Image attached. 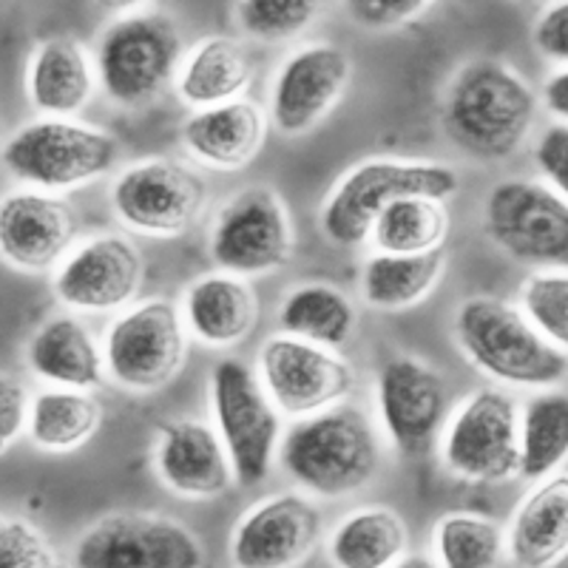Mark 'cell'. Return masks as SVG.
<instances>
[{
  "instance_id": "1",
  "label": "cell",
  "mask_w": 568,
  "mask_h": 568,
  "mask_svg": "<svg viewBox=\"0 0 568 568\" xmlns=\"http://www.w3.org/2000/svg\"><path fill=\"white\" fill-rule=\"evenodd\" d=\"M537 120V94L511 65L480 58L460 65L440 105L446 136L466 156L500 162L515 156Z\"/></svg>"
},
{
  "instance_id": "2",
  "label": "cell",
  "mask_w": 568,
  "mask_h": 568,
  "mask_svg": "<svg viewBox=\"0 0 568 568\" xmlns=\"http://www.w3.org/2000/svg\"><path fill=\"white\" fill-rule=\"evenodd\" d=\"M278 464L307 495L338 497L362 491L382 466V438L367 413L353 404L298 418L284 433Z\"/></svg>"
},
{
  "instance_id": "3",
  "label": "cell",
  "mask_w": 568,
  "mask_h": 568,
  "mask_svg": "<svg viewBox=\"0 0 568 568\" xmlns=\"http://www.w3.org/2000/svg\"><path fill=\"white\" fill-rule=\"evenodd\" d=\"M455 342L480 373L506 387L551 389L568 375V353L542 336L524 307L471 296L455 313Z\"/></svg>"
},
{
  "instance_id": "4",
  "label": "cell",
  "mask_w": 568,
  "mask_h": 568,
  "mask_svg": "<svg viewBox=\"0 0 568 568\" xmlns=\"http://www.w3.org/2000/svg\"><path fill=\"white\" fill-rule=\"evenodd\" d=\"M458 171L426 160H367L349 169L324 200L318 227L333 245L358 247L393 202L404 196L446 200L458 191Z\"/></svg>"
},
{
  "instance_id": "5",
  "label": "cell",
  "mask_w": 568,
  "mask_h": 568,
  "mask_svg": "<svg viewBox=\"0 0 568 568\" xmlns=\"http://www.w3.org/2000/svg\"><path fill=\"white\" fill-rule=\"evenodd\" d=\"M120 142L114 134L74 116H40L3 142V165L38 191H74L114 169Z\"/></svg>"
},
{
  "instance_id": "6",
  "label": "cell",
  "mask_w": 568,
  "mask_h": 568,
  "mask_svg": "<svg viewBox=\"0 0 568 568\" xmlns=\"http://www.w3.org/2000/svg\"><path fill=\"white\" fill-rule=\"evenodd\" d=\"M98 80L105 98L120 109H145L176 83L182 65V40L174 20L160 12L116 18L100 34Z\"/></svg>"
},
{
  "instance_id": "7",
  "label": "cell",
  "mask_w": 568,
  "mask_h": 568,
  "mask_svg": "<svg viewBox=\"0 0 568 568\" xmlns=\"http://www.w3.org/2000/svg\"><path fill=\"white\" fill-rule=\"evenodd\" d=\"M211 413L242 486L265 484L282 446V418L265 384L240 358L211 369Z\"/></svg>"
},
{
  "instance_id": "8",
  "label": "cell",
  "mask_w": 568,
  "mask_h": 568,
  "mask_svg": "<svg viewBox=\"0 0 568 568\" xmlns=\"http://www.w3.org/2000/svg\"><path fill=\"white\" fill-rule=\"evenodd\" d=\"M484 233L537 271H568V200L546 182L500 180L484 200Z\"/></svg>"
},
{
  "instance_id": "9",
  "label": "cell",
  "mask_w": 568,
  "mask_h": 568,
  "mask_svg": "<svg viewBox=\"0 0 568 568\" xmlns=\"http://www.w3.org/2000/svg\"><path fill=\"white\" fill-rule=\"evenodd\" d=\"M105 375L129 393H156L180 375L187 355L182 307L169 298L131 304L111 322L103 342Z\"/></svg>"
},
{
  "instance_id": "10",
  "label": "cell",
  "mask_w": 568,
  "mask_h": 568,
  "mask_svg": "<svg viewBox=\"0 0 568 568\" xmlns=\"http://www.w3.org/2000/svg\"><path fill=\"white\" fill-rule=\"evenodd\" d=\"M440 460L455 478L506 484L520 475V404L506 389L480 387L446 420Z\"/></svg>"
},
{
  "instance_id": "11",
  "label": "cell",
  "mask_w": 568,
  "mask_h": 568,
  "mask_svg": "<svg viewBox=\"0 0 568 568\" xmlns=\"http://www.w3.org/2000/svg\"><path fill=\"white\" fill-rule=\"evenodd\" d=\"M207 200V182L191 165L171 156L140 160L111 185V207L129 231L176 240L200 220Z\"/></svg>"
},
{
  "instance_id": "12",
  "label": "cell",
  "mask_w": 568,
  "mask_h": 568,
  "mask_svg": "<svg viewBox=\"0 0 568 568\" xmlns=\"http://www.w3.org/2000/svg\"><path fill=\"white\" fill-rule=\"evenodd\" d=\"M78 568H205V546L180 520L154 511H116L80 535Z\"/></svg>"
},
{
  "instance_id": "13",
  "label": "cell",
  "mask_w": 568,
  "mask_h": 568,
  "mask_svg": "<svg viewBox=\"0 0 568 568\" xmlns=\"http://www.w3.org/2000/svg\"><path fill=\"white\" fill-rule=\"evenodd\" d=\"M211 258L233 276H267L291 262L293 225L282 196L267 185H247L216 213Z\"/></svg>"
},
{
  "instance_id": "14",
  "label": "cell",
  "mask_w": 568,
  "mask_h": 568,
  "mask_svg": "<svg viewBox=\"0 0 568 568\" xmlns=\"http://www.w3.org/2000/svg\"><path fill=\"white\" fill-rule=\"evenodd\" d=\"M258 378L282 415H311L344 404L355 384V369L322 344L276 333L262 344Z\"/></svg>"
},
{
  "instance_id": "15",
  "label": "cell",
  "mask_w": 568,
  "mask_h": 568,
  "mask_svg": "<svg viewBox=\"0 0 568 568\" xmlns=\"http://www.w3.org/2000/svg\"><path fill=\"white\" fill-rule=\"evenodd\" d=\"M384 435L398 453L420 458L435 446L449 420V389L433 369L413 355H393L375 384Z\"/></svg>"
},
{
  "instance_id": "16",
  "label": "cell",
  "mask_w": 568,
  "mask_h": 568,
  "mask_svg": "<svg viewBox=\"0 0 568 568\" xmlns=\"http://www.w3.org/2000/svg\"><path fill=\"white\" fill-rule=\"evenodd\" d=\"M145 262L123 233H98L60 262L52 291L74 313H114L131 307L142 287Z\"/></svg>"
},
{
  "instance_id": "17",
  "label": "cell",
  "mask_w": 568,
  "mask_h": 568,
  "mask_svg": "<svg viewBox=\"0 0 568 568\" xmlns=\"http://www.w3.org/2000/svg\"><path fill=\"white\" fill-rule=\"evenodd\" d=\"M353 63L338 45H302L278 65L271 83L267 116L284 136L316 129L347 91Z\"/></svg>"
},
{
  "instance_id": "18",
  "label": "cell",
  "mask_w": 568,
  "mask_h": 568,
  "mask_svg": "<svg viewBox=\"0 0 568 568\" xmlns=\"http://www.w3.org/2000/svg\"><path fill=\"white\" fill-rule=\"evenodd\" d=\"M322 511L311 497L278 491L262 497L236 520L231 560L236 568H293L316 549Z\"/></svg>"
},
{
  "instance_id": "19",
  "label": "cell",
  "mask_w": 568,
  "mask_h": 568,
  "mask_svg": "<svg viewBox=\"0 0 568 568\" xmlns=\"http://www.w3.org/2000/svg\"><path fill=\"white\" fill-rule=\"evenodd\" d=\"M78 211L58 194L14 191L0 205V253L7 265L23 273H45L60 267L74 251Z\"/></svg>"
},
{
  "instance_id": "20",
  "label": "cell",
  "mask_w": 568,
  "mask_h": 568,
  "mask_svg": "<svg viewBox=\"0 0 568 568\" xmlns=\"http://www.w3.org/2000/svg\"><path fill=\"white\" fill-rule=\"evenodd\" d=\"M154 466L169 491L187 500L222 497L236 484V471L220 433L196 418H174L160 424Z\"/></svg>"
},
{
  "instance_id": "21",
  "label": "cell",
  "mask_w": 568,
  "mask_h": 568,
  "mask_svg": "<svg viewBox=\"0 0 568 568\" xmlns=\"http://www.w3.org/2000/svg\"><path fill=\"white\" fill-rule=\"evenodd\" d=\"M506 551L517 568H557L568 560V471L537 480L517 504Z\"/></svg>"
},
{
  "instance_id": "22",
  "label": "cell",
  "mask_w": 568,
  "mask_h": 568,
  "mask_svg": "<svg viewBox=\"0 0 568 568\" xmlns=\"http://www.w3.org/2000/svg\"><path fill=\"white\" fill-rule=\"evenodd\" d=\"M265 136V109L245 98L194 111L182 125V142L187 154L216 171L245 169L262 151Z\"/></svg>"
},
{
  "instance_id": "23",
  "label": "cell",
  "mask_w": 568,
  "mask_h": 568,
  "mask_svg": "<svg viewBox=\"0 0 568 568\" xmlns=\"http://www.w3.org/2000/svg\"><path fill=\"white\" fill-rule=\"evenodd\" d=\"M187 333L213 349H231L256 327L258 302L251 284L233 273H207L196 278L182 298Z\"/></svg>"
},
{
  "instance_id": "24",
  "label": "cell",
  "mask_w": 568,
  "mask_h": 568,
  "mask_svg": "<svg viewBox=\"0 0 568 568\" xmlns=\"http://www.w3.org/2000/svg\"><path fill=\"white\" fill-rule=\"evenodd\" d=\"M98 65L78 40L54 34L32 52L27 71L29 103L43 116H74L89 105L98 85Z\"/></svg>"
},
{
  "instance_id": "25",
  "label": "cell",
  "mask_w": 568,
  "mask_h": 568,
  "mask_svg": "<svg viewBox=\"0 0 568 568\" xmlns=\"http://www.w3.org/2000/svg\"><path fill=\"white\" fill-rule=\"evenodd\" d=\"M27 364L49 387L98 389L105 378V355L83 322L52 316L27 344Z\"/></svg>"
},
{
  "instance_id": "26",
  "label": "cell",
  "mask_w": 568,
  "mask_h": 568,
  "mask_svg": "<svg viewBox=\"0 0 568 568\" xmlns=\"http://www.w3.org/2000/svg\"><path fill=\"white\" fill-rule=\"evenodd\" d=\"M253 63L240 40L213 34L200 40L182 60L176 74V98L191 109L233 103L251 85Z\"/></svg>"
},
{
  "instance_id": "27",
  "label": "cell",
  "mask_w": 568,
  "mask_h": 568,
  "mask_svg": "<svg viewBox=\"0 0 568 568\" xmlns=\"http://www.w3.org/2000/svg\"><path fill=\"white\" fill-rule=\"evenodd\" d=\"M409 531L389 506H362L329 531L327 555L336 568H393L407 557Z\"/></svg>"
},
{
  "instance_id": "28",
  "label": "cell",
  "mask_w": 568,
  "mask_h": 568,
  "mask_svg": "<svg viewBox=\"0 0 568 568\" xmlns=\"http://www.w3.org/2000/svg\"><path fill=\"white\" fill-rule=\"evenodd\" d=\"M444 251L398 256V253H373L364 262L362 296L369 307L384 313L413 311L435 291L444 276Z\"/></svg>"
},
{
  "instance_id": "29",
  "label": "cell",
  "mask_w": 568,
  "mask_h": 568,
  "mask_svg": "<svg viewBox=\"0 0 568 568\" xmlns=\"http://www.w3.org/2000/svg\"><path fill=\"white\" fill-rule=\"evenodd\" d=\"M103 407L89 389L49 387L32 398L27 433L43 453H74L98 435Z\"/></svg>"
},
{
  "instance_id": "30",
  "label": "cell",
  "mask_w": 568,
  "mask_h": 568,
  "mask_svg": "<svg viewBox=\"0 0 568 568\" xmlns=\"http://www.w3.org/2000/svg\"><path fill=\"white\" fill-rule=\"evenodd\" d=\"M358 324L353 302L338 287L307 282L293 287L278 307V327L287 336L336 349L347 344Z\"/></svg>"
},
{
  "instance_id": "31",
  "label": "cell",
  "mask_w": 568,
  "mask_h": 568,
  "mask_svg": "<svg viewBox=\"0 0 568 568\" xmlns=\"http://www.w3.org/2000/svg\"><path fill=\"white\" fill-rule=\"evenodd\" d=\"M568 460V393L542 389L520 409V478H549Z\"/></svg>"
},
{
  "instance_id": "32",
  "label": "cell",
  "mask_w": 568,
  "mask_h": 568,
  "mask_svg": "<svg viewBox=\"0 0 568 568\" xmlns=\"http://www.w3.org/2000/svg\"><path fill=\"white\" fill-rule=\"evenodd\" d=\"M446 233H449V211L444 200L404 196L378 216L369 240L378 253L418 256V253L440 251Z\"/></svg>"
},
{
  "instance_id": "33",
  "label": "cell",
  "mask_w": 568,
  "mask_h": 568,
  "mask_svg": "<svg viewBox=\"0 0 568 568\" xmlns=\"http://www.w3.org/2000/svg\"><path fill=\"white\" fill-rule=\"evenodd\" d=\"M435 560L440 568H497L506 551V531L491 517L449 511L435 524Z\"/></svg>"
},
{
  "instance_id": "34",
  "label": "cell",
  "mask_w": 568,
  "mask_h": 568,
  "mask_svg": "<svg viewBox=\"0 0 568 568\" xmlns=\"http://www.w3.org/2000/svg\"><path fill=\"white\" fill-rule=\"evenodd\" d=\"M324 0H240L236 27L262 43H284L316 23Z\"/></svg>"
},
{
  "instance_id": "35",
  "label": "cell",
  "mask_w": 568,
  "mask_h": 568,
  "mask_svg": "<svg viewBox=\"0 0 568 568\" xmlns=\"http://www.w3.org/2000/svg\"><path fill=\"white\" fill-rule=\"evenodd\" d=\"M520 307L542 336L568 353V271H535L520 287Z\"/></svg>"
},
{
  "instance_id": "36",
  "label": "cell",
  "mask_w": 568,
  "mask_h": 568,
  "mask_svg": "<svg viewBox=\"0 0 568 568\" xmlns=\"http://www.w3.org/2000/svg\"><path fill=\"white\" fill-rule=\"evenodd\" d=\"M0 568H65L43 531L23 517L0 524Z\"/></svg>"
},
{
  "instance_id": "37",
  "label": "cell",
  "mask_w": 568,
  "mask_h": 568,
  "mask_svg": "<svg viewBox=\"0 0 568 568\" xmlns=\"http://www.w3.org/2000/svg\"><path fill=\"white\" fill-rule=\"evenodd\" d=\"M342 3L358 27L387 32L418 18L433 0H342Z\"/></svg>"
},
{
  "instance_id": "38",
  "label": "cell",
  "mask_w": 568,
  "mask_h": 568,
  "mask_svg": "<svg viewBox=\"0 0 568 568\" xmlns=\"http://www.w3.org/2000/svg\"><path fill=\"white\" fill-rule=\"evenodd\" d=\"M531 43L546 60L568 65V0H555L531 27Z\"/></svg>"
},
{
  "instance_id": "39",
  "label": "cell",
  "mask_w": 568,
  "mask_h": 568,
  "mask_svg": "<svg viewBox=\"0 0 568 568\" xmlns=\"http://www.w3.org/2000/svg\"><path fill=\"white\" fill-rule=\"evenodd\" d=\"M535 160L551 187L568 200V125H551L537 140Z\"/></svg>"
},
{
  "instance_id": "40",
  "label": "cell",
  "mask_w": 568,
  "mask_h": 568,
  "mask_svg": "<svg viewBox=\"0 0 568 568\" xmlns=\"http://www.w3.org/2000/svg\"><path fill=\"white\" fill-rule=\"evenodd\" d=\"M29 413H32V400L27 398L23 387L14 378L3 375V382H0V444H3V453L29 426Z\"/></svg>"
},
{
  "instance_id": "41",
  "label": "cell",
  "mask_w": 568,
  "mask_h": 568,
  "mask_svg": "<svg viewBox=\"0 0 568 568\" xmlns=\"http://www.w3.org/2000/svg\"><path fill=\"white\" fill-rule=\"evenodd\" d=\"M542 105L555 120L568 125V65L566 69L555 71L546 83H542Z\"/></svg>"
},
{
  "instance_id": "42",
  "label": "cell",
  "mask_w": 568,
  "mask_h": 568,
  "mask_svg": "<svg viewBox=\"0 0 568 568\" xmlns=\"http://www.w3.org/2000/svg\"><path fill=\"white\" fill-rule=\"evenodd\" d=\"M393 568H440L438 560H433V557L426 555H407L404 560L395 562Z\"/></svg>"
},
{
  "instance_id": "43",
  "label": "cell",
  "mask_w": 568,
  "mask_h": 568,
  "mask_svg": "<svg viewBox=\"0 0 568 568\" xmlns=\"http://www.w3.org/2000/svg\"><path fill=\"white\" fill-rule=\"evenodd\" d=\"M142 3H149V0H98V7L109 9V12H129V9L142 7Z\"/></svg>"
}]
</instances>
